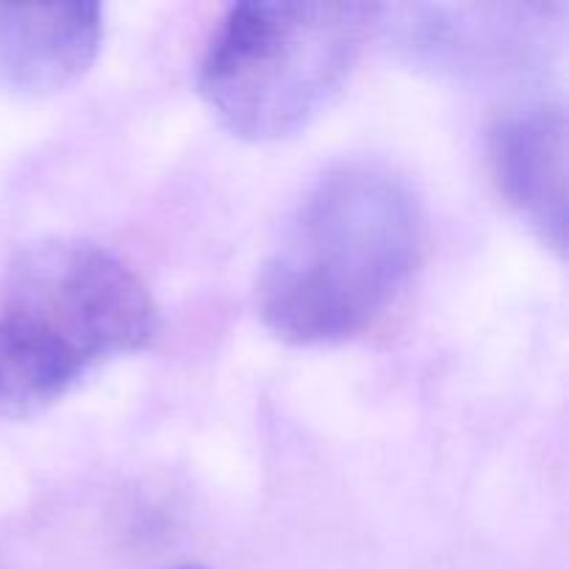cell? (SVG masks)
<instances>
[{
	"instance_id": "cell-7",
	"label": "cell",
	"mask_w": 569,
	"mask_h": 569,
	"mask_svg": "<svg viewBox=\"0 0 569 569\" xmlns=\"http://www.w3.org/2000/svg\"><path fill=\"white\" fill-rule=\"evenodd\" d=\"M172 569H206V567H198V565H183V567H172Z\"/></svg>"
},
{
	"instance_id": "cell-5",
	"label": "cell",
	"mask_w": 569,
	"mask_h": 569,
	"mask_svg": "<svg viewBox=\"0 0 569 569\" xmlns=\"http://www.w3.org/2000/svg\"><path fill=\"white\" fill-rule=\"evenodd\" d=\"M103 42L100 3H0V89L44 98L72 87Z\"/></svg>"
},
{
	"instance_id": "cell-3",
	"label": "cell",
	"mask_w": 569,
	"mask_h": 569,
	"mask_svg": "<svg viewBox=\"0 0 569 569\" xmlns=\"http://www.w3.org/2000/svg\"><path fill=\"white\" fill-rule=\"evenodd\" d=\"M87 376L148 348L159 303L131 264L87 239L26 244L6 272V315Z\"/></svg>"
},
{
	"instance_id": "cell-4",
	"label": "cell",
	"mask_w": 569,
	"mask_h": 569,
	"mask_svg": "<svg viewBox=\"0 0 569 569\" xmlns=\"http://www.w3.org/2000/svg\"><path fill=\"white\" fill-rule=\"evenodd\" d=\"M567 114L533 103L489 133V172L500 198L559 259L567 253Z\"/></svg>"
},
{
	"instance_id": "cell-1",
	"label": "cell",
	"mask_w": 569,
	"mask_h": 569,
	"mask_svg": "<svg viewBox=\"0 0 569 569\" xmlns=\"http://www.w3.org/2000/svg\"><path fill=\"white\" fill-rule=\"evenodd\" d=\"M420 194L392 167L342 161L295 203L256 283L278 339L328 348L376 328L426 259Z\"/></svg>"
},
{
	"instance_id": "cell-2",
	"label": "cell",
	"mask_w": 569,
	"mask_h": 569,
	"mask_svg": "<svg viewBox=\"0 0 569 569\" xmlns=\"http://www.w3.org/2000/svg\"><path fill=\"white\" fill-rule=\"evenodd\" d=\"M378 14L372 3L231 6L200 61V98L244 142L298 137L350 81Z\"/></svg>"
},
{
	"instance_id": "cell-6",
	"label": "cell",
	"mask_w": 569,
	"mask_h": 569,
	"mask_svg": "<svg viewBox=\"0 0 569 569\" xmlns=\"http://www.w3.org/2000/svg\"><path fill=\"white\" fill-rule=\"evenodd\" d=\"M81 378L83 372L50 345L9 317H0V422L48 409Z\"/></svg>"
}]
</instances>
